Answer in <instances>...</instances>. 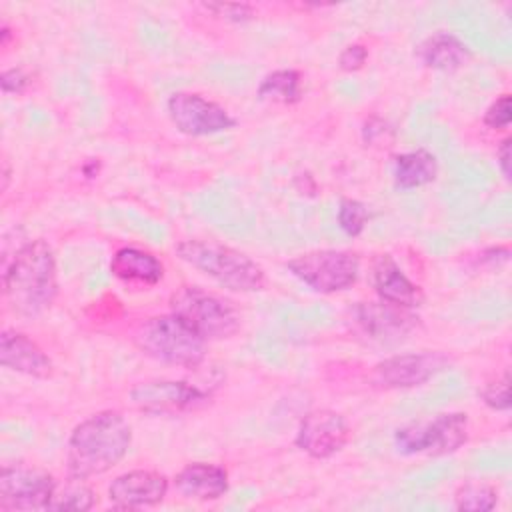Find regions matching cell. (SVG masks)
Returning <instances> with one entry per match:
<instances>
[{
    "instance_id": "1",
    "label": "cell",
    "mask_w": 512,
    "mask_h": 512,
    "mask_svg": "<svg viewBox=\"0 0 512 512\" xmlns=\"http://www.w3.org/2000/svg\"><path fill=\"white\" fill-rule=\"evenodd\" d=\"M2 290L16 314L38 316L48 310L58 294L52 246L36 238L20 244L12 256H4Z\"/></svg>"
},
{
    "instance_id": "2",
    "label": "cell",
    "mask_w": 512,
    "mask_h": 512,
    "mask_svg": "<svg viewBox=\"0 0 512 512\" xmlns=\"http://www.w3.org/2000/svg\"><path fill=\"white\" fill-rule=\"evenodd\" d=\"M132 444L128 420L114 410H104L82 420L68 438V476L92 478L114 468Z\"/></svg>"
},
{
    "instance_id": "3",
    "label": "cell",
    "mask_w": 512,
    "mask_h": 512,
    "mask_svg": "<svg viewBox=\"0 0 512 512\" xmlns=\"http://www.w3.org/2000/svg\"><path fill=\"white\" fill-rule=\"evenodd\" d=\"M182 262L232 292H258L266 286L264 270L248 254L216 240L186 238L176 244Z\"/></svg>"
},
{
    "instance_id": "4",
    "label": "cell",
    "mask_w": 512,
    "mask_h": 512,
    "mask_svg": "<svg viewBox=\"0 0 512 512\" xmlns=\"http://www.w3.org/2000/svg\"><path fill=\"white\" fill-rule=\"evenodd\" d=\"M134 340L146 356L172 366L198 368L206 356V340L172 312L142 322Z\"/></svg>"
},
{
    "instance_id": "5",
    "label": "cell",
    "mask_w": 512,
    "mask_h": 512,
    "mask_svg": "<svg viewBox=\"0 0 512 512\" xmlns=\"http://www.w3.org/2000/svg\"><path fill=\"white\" fill-rule=\"evenodd\" d=\"M170 312L208 340L230 338L240 330V314L232 302L198 286H182L170 296Z\"/></svg>"
},
{
    "instance_id": "6",
    "label": "cell",
    "mask_w": 512,
    "mask_h": 512,
    "mask_svg": "<svg viewBox=\"0 0 512 512\" xmlns=\"http://www.w3.org/2000/svg\"><path fill=\"white\" fill-rule=\"evenodd\" d=\"M468 440V418L464 412H444L430 420L404 424L394 434L400 454L442 456L456 452Z\"/></svg>"
},
{
    "instance_id": "7",
    "label": "cell",
    "mask_w": 512,
    "mask_h": 512,
    "mask_svg": "<svg viewBox=\"0 0 512 512\" xmlns=\"http://www.w3.org/2000/svg\"><path fill=\"white\" fill-rule=\"evenodd\" d=\"M286 268L320 294L350 288L360 274V258L350 250H312L286 262Z\"/></svg>"
},
{
    "instance_id": "8",
    "label": "cell",
    "mask_w": 512,
    "mask_h": 512,
    "mask_svg": "<svg viewBox=\"0 0 512 512\" xmlns=\"http://www.w3.org/2000/svg\"><path fill=\"white\" fill-rule=\"evenodd\" d=\"M166 108L174 128L186 136H212L236 124L224 106L196 92H174Z\"/></svg>"
},
{
    "instance_id": "9",
    "label": "cell",
    "mask_w": 512,
    "mask_h": 512,
    "mask_svg": "<svg viewBox=\"0 0 512 512\" xmlns=\"http://www.w3.org/2000/svg\"><path fill=\"white\" fill-rule=\"evenodd\" d=\"M56 480L40 468L4 466L0 472L2 510H48Z\"/></svg>"
},
{
    "instance_id": "10",
    "label": "cell",
    "mask_w": 512,
    "mask_h": 512,
    "mask_svg": "<svg viewBox=\"0 0 512 512\" xmlns=\"http://www.w3.org/2000/svg\"><path fill=\"white\" fill-rule=\"evenodd\" d=\"M208 400V394L194 384L180 380H148L130 390V402L146 414L176 416Z\"/></svg>"
},
{
    "instance_id": "11",
    "label": "cell",
    "mask_w": 512,
    "mask_h": 512,
    "mask_svg": "<svg viewBox=\"0 0 512 512\" xmlns=\"http://www.w3.org/2000/svg\"><path fill=\"white\" fill-rule=\"evenodd\" d=\"M350 438L346 418L334 410L320 408L308 412L296 432V446L312 458L324 460L340 452Z\"/></svg>"
},
{
    "instance_id": "12",
    "label": "cell",
    "mask_w": 512,
    "mask_h": 512,
    "mask_svg": "<svg viewBox=\"0 0 512 512\" xmlns=\"http://www.w3.org/2000/svg\"><path fill=\"white\" fill-rule=\"evenodd\" d=\"M448 362V356L442 352L390 356L374 366L372 382L380 388H414L444 370Z\"/></svg>"
},
{
    "instance_id": "13",
    "label": "cell",
    "mask_w": 512,
    "mask_h": 512,
    "mask_svg": "<svg viewBox=\"0 0 512 512\" xmlns=\"http://www.w3.org/2000/svg\"><path fill=\"white\" fill-rule=\"evenodd\" d=\"M168 494V478L154 470H130L120 474L108 486V498L114 508L136 510L154 506Z\"/></svg>"
},
{
    "instance_id": "14",
    "label": "cell",
    "mask_w": 512,
    "mask_h": 512,
    "mask_svg": "<svg viewBox=\"0 0 512 512\" xmlns=\"http://www.w3.org/2000/svg\"><path fill=\"white\" fill-rule=\"evenodd\" d=\"M356 320L362 330L376 340H400L418 324V316L412 308H402L384 300L360 302L356 308Z\"/></svg>"
},
{
    "instance_id": "15",
    "label": "cell",
    "mask_w": 512,
    "mask_h": 512,
    "mask_svg": "<svg viewBox=\"0 0 512 512\" xmlns=\"http://www.w3.org/2000/svg\"><path fill=\"white\" fill-rule=\"evenodd\" d=\"M0 364L8 370L32 376H52L54 364L48 354L26 334L18 330H2L0 334Z\"/></svg>"
},
{
    "instance_id": "16",
    "label": "cell",
    "mask_w": 512,
    "mask_h": 512,
    "mask_svg": "<svg viewBox=\"0 0 512 512\" xmlns=\"http://www.w3.org/2000/svg\"><path fill=\"white\" fill-rule=\"evenodd\" d=\"M372 284L380 300L402 308H418L424 294L390 254H380L372 264Z\"/></svg>"
},
{
    "instance_id": "17",
    "label": "cell",
    "mask_w": 512,
    "mask_h": 512,
    "mask_svg": "<svg viewBox=\"0 0 512 512\" xmlns=\"http://www.w3.org/2000/svg\"><path fill=\"white\" fill-rule=\"evenodd\" d=\"M176 490L192 500H218L228 490V472L218 464L192 462L174 478Z\"/></svg>"
},
{
    "instance_id": "18",
    "label": "cell",
    "mask_w": 512,
    "mask_h": 512,
    "mask_svg": "<svg viewBox=\"0 0 512 512\" xmlns=\"http://www.w3.org/2000/svg\"><path fill=\"white\" fill-rule=\"evenodd\" d=\"M416 56L426 68L438 72H456L472 58L470 48L458 36L444 30L424 38L416 48Z\"/></svg>"
},
{
    "instance_id": "19",
    "label": "cell",
    "mask_w": 512,
    "mask_h": 512,
    "mask_svg": "<svg viewBox=\"0 0 512 512\" xmlns=\"http://www.w3.org/2000/svg\"><path fill=\"white\" fill-rule=\"evenodd\" d=\"M110 272L124 282L154 286L164 276V264L146 250L124 246L114 252L110 260Z\"/></svg>"
},
{
    "instance_id": "20",
    "label": "cell",
    "mask_w": 512,
    "mask_h": 512,
    "mask_svg": "<svg viewBox=\"0 0 512 512\" xmlns=\"http://www.w3.org/2000/svg\"><path fill=\"white\" fill-rule=\"evenodd\" d=\"M392 174L398 188L402 190L420 188L436 180L438 162H436V156L424 148L402 152L394 160Z\"/></svg>"
},
{
    "instance_id": "21",
    "label": "cell",
    "mask_w": 512,
    "mask_h": 512,
    "mask_svg": "<svg viewBox=\"0 0 512 512\" xmlns=\"http://www.w3.org/2000/svg\"><path fill=\"white\" fill-rule=\"evenodd\" d=\"M258 96L278 104H296L302 98V74L298 70H274L262 78Z\"/></svg>"
},
{
    "instance_id": "22",
    "label": "cell",
    "mask_w": 512,
    "mask_h": 512,
    "mask_svg": "<svg viewBox=\"0 0 512 512\" xmlns=\"http://www.w3.org/2000/svg\"><path fill=\"white\" fill-rule=\"evenodd\" d=\"M94 502H96V494L86 484V480L70 476L64 482H56L50 504H48V510L86 512L94 506Z\"/></svg>"
},
{
    "instance_id": "23",
    "label": "cell",
    "mask_w": 512,
    "mask_h": 512,
    "mask_svg": "<svg viewBox=\"0 0 512 512\" xmlns=\"http://www.w3.org/2000/svg\"><path fill=\"white\" fill-rule=\"evenodd\" d=\"M498 494L490 484L484 482H466L454 494L456 510L468 512H488L496 508Z\"/></svg>"
},
{
    "instance_id": "24",
    "label": "cell",
    "mask_w": 512,
    "mask_h": 512,
    "mask_svg": "<svg viewBox=\"0 0 512 512\" xmlns=\"http://www.w3.org/2000/svg\"><path fill=\"white\" fill-rule=\"evenodd\" d=\"M368 208L366 204H362L360 200L354 198H342L340 206H338V224L344 230V234L356 238L364 232L366 224H368Z\"/></svg>"
},
{
    "instance_id": "25",
    "label": "cell",
    "mask_w": 512,
    "mask_h": 512,
    "mask_svg": "<svg viewBox=\"0 0 512 512\" xmlns=\"http://www.w3.org/2000/svg\"><path fill=\"white\" fill-rule=\"evenodd\" d=\"M482 402L498 412H506L510 408V372L504 370L502 376H496L480 390Z\"/></svg>"
},
{
    "instance_id": "26",
    "label": "cell",
    "mask_w": 512,
    "mask_h": 512,
    "mask_svg": "<svg viewBox=\"0 0 512 512\" xmlns=\"http://www.w3.org/2000/svg\"><path fill=\"white\" fill-rule=\"evenodd\" d=\"M512 120V98L510 94H500L484 112L482 122L492 130L508 128Z\"/></svg>"
},
{
    "instance_id": "27",
    "label": "cell",
    "mask_w": 512,
    "mask_h": 512,
    "mask_svg": "<svg viewBox=\"0 0 512 512\" xmlns=\"http://www.w3.org/2000/svg\"><path fill=\"white\" fill-rule=\"evenodd\" d=\"M208 12L228 22H246L254 16V8L250 4H230V2H210L202 4Z\"/></svg>"
},
{
    "instance_id": "28",
    "label": "cell",
    "mask_w": 512,
    "mask_h": 512,
    "mask_svg": "<svg viewBox=\"0 0 512 512\" xmlns=\"http://www.w3.org/2000/svg\"><path fill=\"white\" fill-rule=\"evenodd\" d=\"M366 60H368V48L364 44H350L340 52L338 66L344 72H356L366 64Z\"/></svg>"
},
{
    "instance_id": "29",
    "label": "cell",
    "mask_w": 512,
    "mask_h": 512,
    "mask_svg": "<svg viewBox=\"0 0 512 512\" xmlns=\"http://www.w3.org/2000/svg\"><path fill=\"white\" fill-rule=\"evenodd\" d=\"M0 86L4 94H22L30 86V74L24 68H8L2 72Z\"/></svg>"
},
{
    "instance_id": "30",
    "label": "cell",
    "mask_w": 512,
    "mask_h": 512,
    "mask_svg": "<svg viewBox=\"0 0 512 512\" xmlns=\"http://www.w3.org/2000/svg\"><path fill=\"white\" fill-rule=\"evenodd\" d=\"M510 138H504L496 150V160L500 166V172L506 180H510Z\"/></svg>"
},
{
    "instance_id": "31",
    "label": "cell",
    "mask_w": 512,
    "mask_h": 512,
    "mask_svg": "<svg viewBox=\"0 0 512 512\" xmlns=\"http://www.w3.org/2000/svg\"><path fill=\"white\" fill-rule=\"evenodd\" d=\"M510 256V250L506 246H498V248H490L486 252H482V262H492V264H498V262H506Z\"/></svg>"
}]
</instances>
